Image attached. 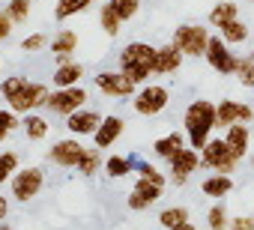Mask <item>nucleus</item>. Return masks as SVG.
Returning a JSON list of instances; mask_svg holds the SVG:
<instances>
[{
    "label": "nucleus",
    "mask_w": 254,
    "mask_h": 230,
    "mask_svg": "<svg viewBox=\"0 0 254 230\" xmlns=\"http://www.w3.org/2000/svg\"><path fill=\"white\" fill-rule=\"evenodd\" d=\"M93 84H96V90H99V93L114 96V99H126V96H132V93H135V87H138L129 75H123V72H99V75L93 78Z\"/></svg>",
    "instance_id": "obj_11"
},
{
    "label": "nucleus",
    "mask_w": 254,
    "mask_h": 230,
    "mask_svg": "<svg viewBox=\"0 0 254 230\" xmlns=\"http://www.w3.org/2000/svg\"><path fill=\"white\" fill-rule=\"evenodd\" d=\"M200 165L209 168V171H215V173H227L230 176L236 171L239 159L230 153V147H227L224 138H209V144L200 150Z\"/></svg>",
    "instance_id": "obj_7"
},
{
    "label": "nucleus",
    "mask_w": 254,
    "mask_h": 230,
    "mask_svg": "<svg viewBox=\"0 0 254 230\" xmlns=\"http://www.w3.org/2000/svg\"><path fill=\"white\" fill-rule=\"evenodd\" d=\"M206 227L209 230H230V212L224 203H212L206 212Z\"/></svg>",
    "instance_id": "obj_28"
},
{
    "label": "nucleus",
    "mask_w": 254,
    "mask_h": 230,
    "mask_svg": "<svg viewBox=\"0 0 254 230\" xmlns=\"http://www.w3.org/2000/svg\"><path fill=\"white\" fill-rule=\"evenodd\" d=\"M0 96H3V102L15 111V114H33L39 108H48V96L51 90L39 81H27L21 75L15 78H6V81H0Z\"/></svg>",
    "instance_id": "obj_1"
},
{
    "label": "nucleus",
    "mask_w": 254,
    "mask_h": 230,
    "mask_svg": "<svg viewBox=\"0 0 254 230\" xmlns=\"http://www.w3.org/2000/svg\"><path fill=\"white\" fill-rule=\"evenodd\" d=\"M248 3H254V0H248Z\"/></svg>",
    "instance_id": "obj_45"
},
{
    "label": "nucleus",
    "mask_w": 254,
    "mask_h": 230,
    "mask_svg": "<svg viewBox=\"0 0 254 230\" xmlns=\"http://www.w3.org/2000/svg\"><path fill=\"white\" fill-rule=\"evenodd\" d=\"M132 171H138V165H135V159H129V156H108V159H105V173H108L111 179H123V176H129Z\"/></svg>",
    "instance_id": "obj_23"
},
{
    "label": "nucleus",
    "mask_w": 254,
    "mask_h": 230,
    "mask_svg": "<svg viewBox=\"0 0 254 230\" xmlns=\"http://www.w3.org/2000/svg\"><path fill=\"white\" fill-rule=\"evenodd\" d=\"M183 221H189V209H186V206H168V209L159 212V224H162L165 230H171V227H177V224H183Z\"/></svg>",
    "instance_id": "obj_31"
},
{
    "label": "nucleus",
    "mask_w": 254,
    "mask_h": 230,
    "mask_svg": "<svg viewBox=\"0 0 254 230\" xmlns=\"http://www.w3.org/2000/svg\"><path fill=\"white\" fill-rule=\"evenodd\" d=\"M138 176L153 179V182H159V185H165V182H168V179H165V173H162L156 165H150V162H141V165H138Z\"/></svg>",
    "instance_id": "obj_38"
},
{
    "label": "nucleus",
    "mask_w": 254,
    "mask_h": 230,
    "mask_svg": "<svg viewBox=\"0 0 254 230\" xmlns=\"http://www.w3.org/2000/svg\"><path fill=\"white\" fill-rule=\"evenodd\" d=\"M12 18H9V12L3 9V12H0V42H6L9 39V33H12Z\"/></svg>",
    "instance_id": "obj_40"
},
{
    "label": "nucleus",
    "mask_w": 254,
    "mask_h": 230,
    "mask_svg": "<svg viewBox=\"0 0 254 230\" xmlns=\"http://www.w3.org/2000/svg\"><path fill=\"white\" fill-rule=\"evenodd\" d=\"M96 0H57V6H54V18L57 21H66L72 15H81L87 6H93Z\"/></svg>",
    "instance_id": "obj_27"
},
{
    "label": "nucleus",
    "mask_w": 254,
    "mask_h": 230,
    "mask_svg": "<svg viewBox=\"0 0 254 230\" xmlns=\"http://www.w3.org/2000/svg\"><path fill=\"white\" fill-rule=\"evenodd\" d=\"M233 176H227V173H209L203 182H200V191L206 194V197H227L230 191H233Z\"/></svg>",
    "instance_id": "obj_22"
},
{
    "label": "nucleus",
    "mask_w": 254,
    "mask_h": 230,
    "mask_svg": "<svg viewBox=\"0 0 254 230\" xmlns=\"http://www.w3.org/2000/svg\"><path fill=\"white\" fill-rule=\"evenodd\" d=\"M183 60H186V54L174 45V42H168V45H159L156 48V75H174V72H180V66H183Z\"/></svg>",
    "instance_id": "obj_18"
},
{
    "label": "nucleus",
    "mask_w": 254,
    "mask_h": 230,
    "mask_svg": "<svg viewBox=\"0 0 254 230\" xmlns=\"http://www.w3.org/2000/svg\"><path fill=\"white\" fill-rule=\"evenodd\" d=\"M236 78H239V84L242 87H254V63L248 60V57H239V69H236Z\"/></svg>",
    "instance_id": "obj_36"
},
{
    "label": "nucleus",
    "mask_w": 254,
    "mask_h": 230,
    "mask_svg": "<svg viewBox=\"0 0 254 230\" xmlns=\"http://www.w3.org/2000/svg\"><path fill=\"white\" fill-rule=\"evenodd\" d=\"M81 78H84V63H75V60L57 63V69L51 75L54 87H75V84H81Z\"/></svg>",
    "instance_id": "obj_20"
},
{
    "label": "nucleus",
    "mask_w": 254,
    "mask_h": 230,
    "mask_svg": "<svg viewBox=\"0 0 254 230\" xmlns=\"http://www.w3.org/2000/svg\"><path fill=\"white\" fill-rule=\"evenodd\" d=\"M84 105H87V90L81 84H75V87H57L48 96V111L57 114V117H69V114L81 111Z\"/></svg>",
    "instance_id": "obj_8"
},
{
    "label": "nucleus",
    "mask_w": 254,
    "mask_h": 230,
    "mask_svg": "<svg viewBox=\"0 0 254 230\" xmlns=\"http://www.w3.org/2000/svg\"><path fill=\"white\" fill-rule=\"evenodd\" d=\"M209 39L212 33L203 27V24H180L174 30V45L186 54V57H206V48H209Z\"/></svg>",
    "instance_id": "obj_4"
},
{
    "label": "nucleus",
    "mask_w": 254,
    "mask_h": 230,
    "mask_svg": "<svg viewBox=\"0 0 254 230\" xmlns=\"http://www.w3.org/2000/svg\"><path fill=\"white\" fill-rule=\"evenodd\" d=\"M75 48H78V33H75V30H60V33L51 39V54L57 57V63L72 60Z\"/></svg>",
    "instance_id": "obj_21"
},
{
    "label": "nucleus",
    "mask_w": 254,
    "mask_h": 230,
    "mask_svg": "<svg viewBox=\"0 0 254 230\" xmlns=\"http://www.w3.org/2000/svg\"><path fill=\"white\" fill-rule=\"evenodd\" d=\"M6 215H9V197L0 194V221H6Z\"/></svg>",
    "instance_id": "obj_41"
},
{
    "label": "nucleus",
    "mask_w": 254,
    "mask_h": 230,
    "mask_svg": "<svg viewBox=\"0 0 254 230\" xmlns=\"http://www.w3.org/2000/svg\"><path fill=\"white\" fill-rule=\"evenodd\" d=\"M183 132L189 138V147H194L200 153L215 132V102H209V99L191 102L183 114Z\"/></svg>",
    "instance_id": "obj_2"
},
{
    "label": "nucleus",
    "mask_w": 254,
    "mask_h": 230,
    "mask_svg": "<svg viewBox=\"0 0 254 230\" xmlns=\"http://www.w3.org/2000/svg\"><path fill=\"white\" fill-rule=\"evenodd\" d=\"M108 3L114 6V12L123 18V21H129L141 12V0H108Z\"/></svg>",
    "instance_id": "obj_34"
},
{
    "label": "nucleus",
    "mask_w": 254,
    "mask_h": 230,
    "mask_svg": "<svg viewBox=\"0 0 254 230\" xmlns=\"http://www.w3.org/2000/svg\"><path fill=\"white\" fill-rule=\"evenodd\" d=\"M171 230H197L191 221H183V224H177V227H171Z\"/></svg>",
    "instance_id": "obj_42"
},
{
    "label": "nucleus",
    "mask_w": 254,
    "mask_h": 230,
    "mask_svg": "<svg viewBox=\"0 0 254 230\" xmlns=\"http://www.w3.org/2000/svg\"><path fill=\"white\" fill-rule=\"evenodd\" d=\"M18 126H21L18 114H15L12 108H0V141H6V138H9Z\"/></svg>",
    "instance_id": "obj_32"
},
{
    "label": "nucleus",
    "mask_w": 254,
    "mask_h": 230,
    "mask_svg": "<svg viewBox=\"0 0 254 230\" xmlns=\"http://www.w3.org/2000/svg\"><path fill=\"white\" fill-rule=\"evenodd\" d=\"M123 129H126L123 117H117V114H108V117L102 120V126L93 132V144H96L99 150H108V147H114V144L120 141Z\"/></svg>",
    "instance_id": "obj_16"
},
{
    "label": "nucleus",
    "mask_w": 254,
    "mask_h": 230,
    "mask_svg": "<svg viewBox=\"0 0 254 230\" xmlns=\"http://www.w3.org/2000/svg\"><path fill=\"white\" fill-rule=\"evenodd\" d=\"M18 165H21L18 153H12V150L0 153V185H3V182H9V179L18 173Z\"/></svg>",
    "instance_id": "obj_30"
},
{
    "label": "nucleus",
    "mask_w": 254,
    "mask_h": 230,
    "mask_svg": "<svg viewBox=\"0 0 254 230\" xmlns=\"http://www.w3.org/2000/svg\"><path fill=\"white\" fill-rule=\"evenodd\" d=\"M248 60H251V63H254V51H251V54H248Z\"/></svg>",
    "instance_id": "obj_44"
},
{
    "label": "nucleus",
    "mask_w": 254,
    "mask_h": 230,
    "mask_svg": "<svg viewBox=\"0 0 254 230\" xmlns=\"http://www.w3.org/2000/svg\"><path fill=\"white\" fill-rule=\"evenodd\" d=\"M30 3H33V0H30Z\"/></svg>",
    "instance_id": "obj_46"
},
{
    "label": "nucleus",
    "mask_w": 254,
    "mask_h": 230,
    "mask_svg": "<svg viewBox=\"0 0 254 230\" xmlns=\"http://www.w3.org/2000/svg\"><path fill=\"white\" fill-rule=\"evenodd\" d=\"M84 153H87V147L72 135V138L57 141V144L48 150V162H54V165H60V168H78L81 159H84Z\"/></svg>",
    "instance_id": "obj_12"
},
{
    "label": "nucleus",
    "mask_w": 254,
    "mask_h": 230,
    "mask_svg": "<svg viewBox=\"0 0 254 230\" xmlns=\"http://www.w3.org/2000/svg\"><path fill=\"white\" fill-rule=\"evenodd\" d=\"M45 45H51L45 33H30V36L21 39V51H24V54H36V51H42Z\"/></svg>",
    "instance_id": "obj_35"
},
{
    "label": "nucleus",
    "mask_w": 254,
    "mask_h": 230,
    "mask_svg": "<svg viewBox=\"0 0 254 230\" xmlns=\"http://www.w3.org/2000/svg\"><path fill=\"white\" fill-rule=\"evenodd\" d=\"M45 185V171L39 165H30V168H18V173L9 179V188H12V197L18 203H30L33 197H39Z\"/></svg>",
    "instance_id": "obj_5"
},
{
    "label": "nucleus",
    "mask_w": 254,
    "mask_h": 230,
    "mask_svg": "<svg viewBox=\"0 0 254 230\" xmlns=\"http://www.w3.org/2000/svg\"><path fill=\"white\" fill-rule=\"evenodd\" d=\"M233 18H239V6L233 3V0H221V3H215L212 9H209V24L218 30V27H224L227 21H233Z\"/></svg>",
    "instance_id": "obj_25"
},
{
    "label": "nucleus",
    "mask_w": 254,
    "mask_h": 230,
    "mask_svg": "<svg viewBox=\"0 0 254 230\" xmlns=\"http://www.w3.org/2000/svg\"><path fill=\"white\" fill-rule=\"evenodd\" d=\"M218 36H221L227 45H242V42L248 39V24L239 21V18H233V21H227L224 27H218Z\"/></svg>",
    "instance_id": "obj_26"
},
{
    "label": "nucleus",
    "mask_w": 254,
    "mask_h": 230,
    "mask_svg": "<svg viewBox=\"0 0 254 230\" xmlns=\"http://www.w3.org/2000/svg\"><path fill=\"white\" fill-rule=\"evenodd\" d=\"M102 126V114H96V111H90V108H81V111H75V114H69L66 117V129H69V135H75V138H93V132Z\"/></svg>",
    "instance_id": "obj_15"
},
{
    "label": "nucleus",
    "mask_w": 254,
    "mask_h": 230,
    "mask_svg": "<svg viewBox=\"0 0 254 230\" xmlns=\"http://www.w3.org/2000/svg\"><path fill=\"white\" fill-rule=\"evenodd\" d=\"M189 147V138H186V132H168V135H162L159 141H153V150H156V156L159 159H165V162H171L177 153H183Z\"/></svg>",
    "instance_id": "obj_19"
},
{
    "label": "nucleus",
    "mask_w": 254,
    "mask_h": 230,
    "mask_svg": "<svg viewBox=\"0 0 254 230\" xmlns=\"http://www.w3.org/2000/svg\"><path fill=\"white\" fill-rule=\"evenodd\" d=\"M6 12H9V18H12L15 24H18V21H24V18L30 15V0H9Z\"/></svg>",
    "instance_id": "obj_37"
},
{
    "label": "nucleus",
    "mask_w": 254,
    "mask_h": 230,
    "mask_svg": "<svg viewBox=\"0 0 254 230\" xmlns=\"http://www.w3.org/2000/svg\"><path fill=\"white\" fill-rule=\"evenodd\" d=\"M99 168H102V153H99V147H96V150H87V153H84V159H81V165H78V173H81V176H93V173H99Z\"/></svg>",
    "instance_id": "obj_33"
},
{
    "label": "nucleus",
    "mask_w": 254,
    "mask_h": 230,
    "mask_svg": "<svg viewBox=\"0 0 254 230\" xmlns=\"http://www.w3.org/2000/svg\"><path fill=\"white\" fill-rule=\"evenodd\" d=\"M233 123H254V108L248 102H236V99H224L215 105V129L227 132Z\"/></svg>",
    "instance_id": "obj_9"
},
{
    "label": "nucleus",
    "mask_w": 254,
    "mask_h": 230,
    "mask_svg": "<svg viewBox=\"0 0 254 230\" xmlns=\"http://www.w3.org/2000/svg\"><path fill=\"white\" fill-rule=\"evenodd\" d=\"M21 126H24V135H27L30 141H45V138H48V132H51L48 120H45V117H39L36 111H33V114H24Z\"/></svg>",
    "instance_id": "obj_24"
},
{
    "label": "nucleus",
    "mask_w": 254,
    "mask_h": 230,
    "mask_svg": "<svg viewBox=\"0 0 254 230\" xmlns=\"http://www.w3.org/2000/svg\"><path fill=\"white\" fill-rule=\"evenodd\" d=\"M99 24H102V30H105V33L114 39V36L120 33V24H123V18L114 12V6H111V3H105V6L99 9Z\"/></svg>",
    "instance_id": "obj_29"
},
{
    "label": "nucleus",
    "mask_w": 254,
    "mask_h": 230,
    "mask_svg": "<svg viewBox=\"0 0 254 230\" xmlns=\"http://www.w3.org/2000/svg\"><path fill=\"white\" fill-rule=\"evenodd\" d=\"M156 69V48L147 42H129L120 51V72L129 75L135 84H144Z\"/></svg>",
    "instance_id": "obj_3"
},
{
    "label": "nucleus",
    "mask_w": 254,
    "mask_h": 230,
    "mask_svg": "<svg viewBox=\"0 0 254 230\" xmlns=\"http://www.w3.org/2000/svg\"><path fill=\"white\" fill-rule=\"evenodd\" d=\"M230 230H254L251 215H230Z\"/></svg>",
    "instance_id": "obj_39"
},
{
    "label": "nucleus",
    "mask_w": 254,
    "mask_h": 230,
    "mask_svg": "<svg viewBox=\"0 0 254 230\" xmlns=\"http://www.w3.org/2000/svg\"><path fill=\"white\" fill-rule=\"evenodd\" d=\"M251 138H254V132L248 129V123H233V126L224 132V141H227L230 153H233L239 162L251 153Z\"/></svg>",
    "instance_id": "obj_17"
},
{
    "label": "nucleus",
    "mask_w": 254,
    "mask_h": 230,
    "mask_svg": "<svg viewBox=\"0 0 254 230\" xmlns=\"http://www.w3.org/2000/svg\"><path fill=\"white\" fill-rule=\"evenodd\" d=\"M168 165H171V179H174V185H186L189 176L200 168V153H197L194 147H186V150L177 153Z\"/></svg>",
    "instance_id": "obj_14"
},
{
    "label": "nucleus",
    "mask_w": 254,
    "mask_h": 230,
    "mask_svg": "<svg viewBox=\"0 0 254 230\" xmlns=\"http://www.w3.org/2000/svg\"><path fill=\"white\" fill-rule=\"evenodd\" d=\"M171 102V90L162 87V84H144L135 99H132V108L135 114H141V117H159V114L168 108Z\"/></svg>",
    "instance_id": "obj_6"
},
{
    "label": "nucleus",
    "mask_w": 254,
    "mask_h": 230,
    "mask_svg": "<svg viewBox=\"0 0 254 230\" xmlns=\"http://www.w3.org/2000/svg\"><path fill=\"white\" fill-rule=\"evenodd\" d=\"M206 63H209V69L218 72V75H236V69H239V57L233 54V48H230L221 36H212V39H209Z\"/></svg>",
    "instance_id": "obj_10"
},
{
    "label": "nucleus",
    "mask_w": 254,
    "mask_h": 230,
    "mask_svg": "<svg viewBox=\"0 0 254 230\" xmlns=\"http://www.w3.org/2000/svg\"><path fill=\"white\" fill-rule=\"evenodd\" d=\"M162 194H165V185H159V182H153V179L138 176V179H135V185H132V194H129V209L144 212V209H150L153 203H159V200H162Z\"/></svg>",
    "instance_id": "obj_13"
},
{
    "label": "nucleus",
    "mask_w": 254,
    "mask_h": 230,
    "mask_svg": "<svg viewBox=\"0 0 254 230\" xmlns=\"http://www.w3.org/2000/svg\"><path fill=\"white\" fill-rule=\"evenodd\" d=\"M0 230H12V227H9V224H0Z\"/></svg>",
    "instance_id": "obj_43"
}]
</instances>
